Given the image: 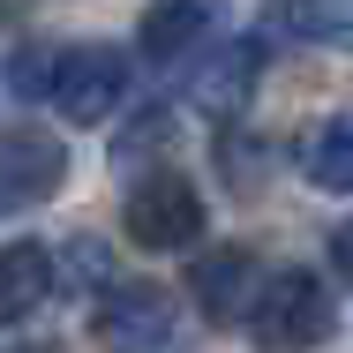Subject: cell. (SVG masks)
Returning <instances> with one entry per match:
<instances>
[{
    "label": "cell",
    "mask_w": 353,
    "mask_h": 353,
    "mask_svg": "<svg viewBox=\"0 0 353 353\" xmlns=\"http://www.w3.org/2000/svg\"><path fill=\"white\" fill-rule=\"evenodd\" d=\"M218 23H225V0H150V8H143L136 46L150 53V61H181V53L211 46Z\"/></svg>",
    "instance_id": "6"
},
{
    "label": "cell",
    "mask_w": 353,
    "mask_h": 353,
    "mask_svg": "<svg viewBox=\"0 0 353 353\" xmlns=\"http://www.w3.org/2000/svg\"><path fill=\"white\" fill-rule=\"evenodd\" d=\"M46 98L61 105V121H75V128L113 121L121 98H128V53H121V46H61Z\"/></svg>",
    "instance_id": "2"
},
{
    "label": "cell",
    "mask_w": 353,
    "mask_h": 353,
    "mask_svg": "<svg viewBox=\"0 0 353 353\" xmlns=\"http://www.w3.org/2000/svg\"><path fill=\"white\" fill-rule=\"evenodd\" d=\"M248 323H256V339L279 353H316L331 339V323H339V301H331V285L316 279V271H271V279L256 285V308H248Z\"/></svg>",
    "instance_id": "1"
},
{
    "label": "cell",
    "mask_w": 353,
    "mask_h": 353,
    "mask_svg": "<svg viewBox=\"0 0 353 353\" xmlns=\"http://www.w3.org/2000/svg\"><path fill=\"white\" fill-rule=\"evenodd\" d=\"M256 75H263V38H233L211 68L196 75V98H203L211 113H241L248 90H256Z\"/></svg>",
    "instance_id": "9"
},
{
    "label": "cell",
    "mask_w": 353,
    "mask_h": 353,
    "mask_svg": "<svg viewBox=\"0 0 353 353\" xmlns=\"http://www.w3.org/2000/svg\"><path fill=\"white\" fill-rule=\"evenodd\" d=\"M308 181L331 188V196L353 188V113H339V121L316 128V143H308Z\"/></svg>",
    "instance_id": "11"
},
{
    "label": "cell",
    "mask_w": 353,
    "mask_h": 353,
    "mask_svg": "<svg viewBox=\"0 0 353 353\" xmlns=\"http://www.w3.org/2000/svg\"><path fill=\"white\" fill-rule=\"evenodd\" d=\"M61 181H68L61 136H46V128H8L0 136V218L38 211L46 196H61Z\"/></svg>",
    "instance_id": "5"
},
{
    "label": "cell",
    "mask_w": 353,
    "mask_h": 353,
    "mask_svg": "<svg viewBox=\"0 0 353 353\" xmlns=\"http://www.w3.org/2000/svg\"><path fill=\"white\" fill-rule=\"evenodd\" d=\"M46 293H53V256L38 241H8L0 248V331L23 323V316H38Z\"/></svg>",
    "instance_id": "8"
},
{
    "label": "cell",
    "mask_w": 353,
    "mask_h": 353,
    "mask_svg": "<svg viewBox=\"0 0 353 353\" xmlns=\"http://www.w3.org/2000/svg\"><path fill=\"white\" fill-rule=\"evenodd\" d=\"M121 225H128V241L150 248V256H165V248H196V233H203V196H196L181 173H150V181L128 188Z\"/></svg>",
    "instance_id": "3"
},
{
    "label": "cell",
    "mask_w": 353,
    "mask_h": 353,
    "mask_svg": "<svg viewBox=\"0 0 353 353\" xmlns=\"http://www.w3.org/2000/svg\"><path fill=\"white\" fill-rule=\"evenodd\" d=\"M90 331L105 353H158L173 346V293L165 285H113L90 308Z\"/></svg>",
    "instance_id": "4"
},
{
    "label": "cell",
    "mask_w": 353,
    "mask_h": 353,
    "mask_svg": "<svg viewBox=\"0 0 353 353\" xmlns=\"http://www.w3.org/2000/svg\"><path fill=\"white\" fill-rule=\"evenodd\" d=\"M331 271H339L346 293H353V218H346V225H331Z\"/></svg>",
    "instance_id": "13"
},
{
    "label": "cell",
    "mask_w": 353,
    "mask_h": 353,
    "mask_svg": "<svg viewBox=\"0 0 353 353\" xmlns=\"http://www.w3.org/2000/svg\"><path fill=\"white\" fill-rule=\"evenodd\" d=\"M8 83H15L23 98H46V83H53V53H15V61H8Z\"/></svg>",
    "instance_id": "12"
},
{
    "label": "cell",
    "mask_w": 353,
    "mask_h": 353,
    "mask_svg": "<svg viewBox=\"0 0 353 353\" xmlns=\"http://www.w3.org/2000/svg\"><path fill=\"white\" fill-rule=\"evenodd\" d=\"M188 293L211 323H241L256 308V256L248 248H211L196 271H188Z\"/></svg>",
    "instance_id": "7"
},
{
    "label": "cell",
    "mask_w": 353,
    "mask_h": 353,
    "mask_svg": "<svg viewBox=\"0 0 353 353\" xmlns=\"http://www.w3.org/2000/svg\"><path fill=\"white\" fill-rule=\"evenodd\" d=\"M271 23L293 46H346L353 38V0H279Z\"/></svg>",
    "instance_id": "10"
}]
</instances>
